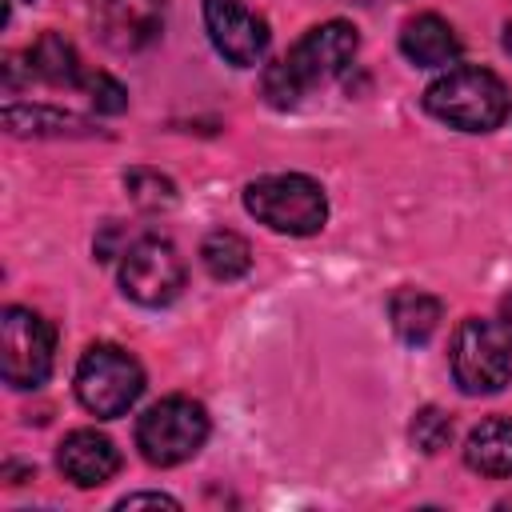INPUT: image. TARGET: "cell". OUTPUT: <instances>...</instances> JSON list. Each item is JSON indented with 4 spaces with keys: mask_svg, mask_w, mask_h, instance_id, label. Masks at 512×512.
Here are the masks:
<instances>
[{
    "mask_svg": "<svg viewBox=\"0 0 512 512\" xmlns=\"http://www.w3.org/2000/svg\"><path fill=\"white\" fill-rule=\"evenodd\" d=\"M356 48H360V36H356V28L348 20H328V24L308 28L288 48V56H280L264 72V96H268V104L292 108L308 88L336 80L352 64Z\"/></svg>",
    "mask_w": 512,
    "mask_h": 512,
    "instance_id": "1",
    "label": "cell"
},
{
    "mask_svg": "<svg viewBox=\"0 0 512 512\" xmlns=\"http://www.w3.org/2000/svg\"><path fill=\"white\" fill-rule=\"evenodd\" d=\"M424 108L460 132H492L508 116V88L488 68H448L424 88Z\"/></svg>",
    "mask_w": 512,
    "mask_h": 512,
    "instance_id": "2",
    "label": "cell"
},
{
    "mask_svg": "<svg viewBox=\"0 0 512 512\" xmlns=\"http://www.w3.org/2000/svg\"><path fill=\"white\" fill-rule=\"evenodd\" d=\"M244 208L268 224L272 232L288 236H312L328 220V196L312 176L300 172H280V176H260L244 188Z\"/></svg>",
    "mask_w": 512,
    "mask_h": 512,
    "instance_id": "3",
    "label": "cell"
},
{
    "mask_svg": "<svg viewBox=\"0 0 512 512\" xmlns=\"http://www.w3.org/2000/svg\"><path fill=\"white\" fill-rule=\"evenodd\" d=\"M452 376L468 396L500 392L512 380V328L484 316L460 320L452 336Z\"/></svg>",
    "mask_w": 512,
    "mask_h": 512,
    "instance_id": "4",
    "label": "cell"
},
{
    "mask_svg": "<svg viewBox=\"0 0 512 512\" xmlns=\"http://www.w3.org/2000/svg\"><path fill=\"white\" fill-rule=\"evenodd\" d=\"M140 392H144V368L132 352H124L116 344H92L80 356L76 396L92 416L116 420L140 400Z\"/></svg>",
    "mask_w": 512,
    "mask_h": 512,
    "instance_id": "5",
    "label": "cell"
},
{
    "mask_svg": "<svg viewBox=\"0 0 512 512\" xmlns=\"http://www.w3.org/2000/svg\"><path fill=\"white\" fill-rule=\"evenodd\" d=\"M204 440H208V412H204V404H196L188 396L156 400L136 424V444H140L144 460L156 468L184 464L188 456H196L204 448Z\"/></svg>",
    "mask_w": 512,
    "mask_h": 512,
    "instance_id": "6",
    "label": "cell"
},
{
    "mask_svg": "<svg viewBox=\"0 0 512 512\" xmlns=\"http://www.w3.org/2000/svg\"><path fill=\"white\" fill-rule=\"evenodd\" d=\"M56 332L52 324L32 308H4L0 320V360H4V384L12 388H40L52 372Z\"/></svg>",
    "mask_w": 512,
    "mask_h": 512,
    "instance_id": "7",
    "label": "cell"
},
{
    "mask_svg": "<svg viewBox=\"0 0 512 512\" xmlns=\"http://www.w3.org/2000/svg\"><path fill=\"white\" fill-rule=\"evenodd\" d=\"M120 288H124L128 300H136L144 308L172 304L180 296V288H184L180 252L160 236H144V240L128 244L120 252Z\"/></svg>",
    "mask_w": 512,
    "mask_h": 512,
    "instance_id": "8",
    "label": "cell"
},
{
    "mask_svg": "<svg viewBox=\"0 0 512 512\" xmlns=\"http://www.w3.org/2000/svg\"><path fill=\"white\" fill-rule=\"evenodd\" d=\"M204 24L212 48L236 68H252L268 48V24L244 0H204Z\"/></svg>",
    "mask_w": 512,
    "mask_h": 512,
    "instance_id": "9",
    "label": "cell"
},
{
    "mask_svg": "<svg viewBox=\"0 0 512 512\" xmlns=\"http://www.w3.org/2000/svg\"><path fill=\"white\" fill-rule=\"evenodd\" d=\"M92 24L112 52H140L164 28V0H92Z\"/></svg>",
    "mask_w": 512,
    "mask_h": 512,
    "instance_id": "10",
    "label": "cell"
},
{
    "mask_svg": "<svg viewBox=\"0 0 512 512\" xmlns=\"http://www.w3.org/2000/svg\"><path fill=\"white\" fill-rule=\"evenodd\" d=\"M56 464L60 472L80 484V488H96L104 480H112L120 472V452L108 436H100L96 428H80V432H68L60 440V452H56Z\"/></svg>",
    "mask_w": 512,
    "mask_h": 512,
    "instance_id": "11",
    "label": "cell"
},
{
    "mask_svg": "<svg viewBox=\"0 0 512 512\" xmlns=\"http://www.w3.org/2000/svg\"><path fill=\"white\" fill-rule=\"evenodd\" d=\"M400 52L416 68H444V64H452L460 56V36L444 16L420 12L400 28Z\"/></svg>",
    "mask_w": 512,
    "mask_h": 512,
    "instance_id": "12",
    "label": "cell"
},
{
    "mask_svg": "<svg viewBox=\"0 0 512 512\" xmlns=\"http://www.w3.org/2000/svg\"><path fill=\"white\" fill-rule=\"evenodd\" d=\"M464 460L480 476H512V416L480 420L464 440Z\"/></svg>",
    "mask_w": 512,
    "mask_h": 512,
    "instance_id": "13",
    "label": "cell"
},
{
    "mask_svg": "<svg viewBox=\"0 0 512 512\" xmlns=\"http://www.w3.org/2000/svg\"><path fill=\"white\" fill-rule=\"evenodd\" d=\"M440 316H444L440 300L428 296V292H420V288H400L388 300V320H392V328H396V336L404 344H424L436 332Z\"/></svg>",
    "mask_w": 512,
    "mask_h": 512,
    "instance_id": "14",
    "label": "cell"
},
{
    "mask_svg": "<svg viewBox=\"0 0 512 512\" xmlns=\"http://www.w3.org/2000/svg\"><path fill=\"white\" fill-rule=\"evenodd\" d=\"M28 76H36V80H44V84H64V88H76V84H84L88 76L80 72V56H76V48L60 36V32H44L36 44H32V52H28Z\"/></svg>",
    "mask_w": 512,
    "mask_h": 512,
    "instance_id": "15",
    "label": "cell"
},
{
    "mask_svg": "<svg viewBox=\"0 0 512 512\" xmlns=\"http://www.w3.org/2000/svg\"><path fill=\"white\" fill-rule=\"evenodd\" d=\"M200 260H204L208 276H216V280H236V276H244V272L252 268V248H248V240H244L240 232L216 228V232L204 236Z\"/></svg>",
    "mask_w": 512,
    "mask_h": 512,
    "instance_id": "16",
    "label": "cell"
},
{
    "mask_svg": "<svg viewBox=\"0 0 512 512\" xmlns=\"http://www.w3.org/2000/svg\"><path fill=\"white\" fill-rule=\"evenodd\" d=\"M4 124H8V132H16V136H80V132H88V124L80 120V116H72V112H56V108H20V104H8L4 108Z\"/></svg>",
    "mask_w": 512,
    "mask_h": 512,
    "instance_id": "17",
    "label": "cell"
},
{
    "mask_svg": "<svg viewBox=\"0 0 512 512\" xmlns=\"http://www.w3.org/2000/svg\"><path fill=\"white\" fill-rule=\"evenodd\" d=\"M124 184H128L132 204L144 208V212H160V208H172L176 204V184L168 176H160L156 168H132L124 176Z\"/></svg>",
    "mask_w": 512,
    "mask_h": 512,
    "instance_id": "18",
    "label": "cell"
},
{
    "mask_svg": "<svg viewBox=\"0 0 512 512\" xmlns=\"http://www.w3.org/2000/svg\"><path fill=\"white\" fill-rule=\"evenodd\" d=\"M412 440H416V448H424V452H440V448L452 440V420H448L440 408H424V412H416V420H412Z\"/></svg>",
    "mask_w": 512,
    "mask_h": 512,
    "instance_id": "19",
    "label": "cell"
},
{
    "mask_svg": "<svg viewBox=\"0 0 512 512\" xmlns=\"http://www.w3.org/2000/svg\"><path fill=\"white\" fill-rule=\"evenodd\" d=\"M84 88L92 92V108H96V112H104V116H116V112H124V108H128V92H124V84H120V80H112L108 72L88 76V80H84Z\"/></svg>",
    "mask_w": 512,
    "mask_h": 512,
    "instance_id": "20",
    "label": "cell"
},
{
    "mask_svg": "<svg viewBox=\"0 0 512 512\" xmlns=\"http://www.w3.org/2000/svg\"><path fill=\"white\" fill-rule=\"evenodd\" d=\"M116 508L120 512H128V508H180V500L168 492H132V496H120Z\"/></svg>",
    "mask_w": 512,
    "mask_h": 512,
    "instance_id": "21",
    "label": "cell"
},
{
    "mask_svg": "<svg viewBox=\"0 0 512 512\" xmlns=\"http://www.w3.org/2000/svg\"><path fill=\"white\" fill-rule=\"evenodd\" d=\"M500 320H504V324L512 328V292H508V296L500 300Z\"/></svg>",
    "mask_w": 512,
    "mask_h": 512,
    "instance_id": "22",
    "label": "cell"
},
{
    "mask_svg": "<svg viewBox=\"0 0 512 512\" xmlns=\"http://www.w3.org/2000/svg\"><path fill=\"white\" fill-rule=\"evenodd\" d=\"M504 48H508V52H512V24H508V28H504Z\"/></svg>",
    "mask_w": 512,
    "mask_h": 512,
    "instance_id": "23",
    "label": "cell"
},
{
    "mask_svg": "<svg viewBox=\"0 0 512 512\" xmlns=\"http://www.w3.org/2000/svg\"><path fill=\"white\" fill-rule=\"evenodd\" d=\"M500 508H512V496H508V500H500Z\"/></svg>",
    "mask_w": 512,
    "mask_h": 512,
    "instance_id": "24",
    "label": "cell"
}]
</instances>
